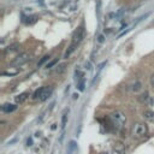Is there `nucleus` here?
I'll return each mask as SVG.
<instances>
[{
	"label": "nucleus",
	"mask_w": 154,
	"mask_h": 154,
	"mask_svg": "<svg viewBox=\"0 0 154 154\" xmlns=\"http://www.w3.org/2000/svg\"><path fill=\"white\" fill-rule=\"evenodd\" d=\"M49 58H51V57H49L48 54H46L45 57H42V59H41V60L39 61V64H37V65H39V66H41V65H43V64H45V63H46L47 60H49Z\"/></svg>",
	"instance_id": "15"
},
{
	"label": "nucleus",
	"mask_w": 154,
	"mask_h": 154,
	"mask_svg": "<svg viewBox=\"0 0 154 154\" xmlns=\"http://www.w3.org/2000/svg\"><path fill=\"white\" fill-rule=\"evenodd\" d=\"M28 96H29V93H22V94H18L16 98H15V100H16V102L17 104H22V102H24L27 99H28Z\"/></svg>",
	"instance_id": "11"
},
{
	"label": "nucleus",
	"mask_w": 154,
	"mask_h": 154,
	"mask_svg": "<svg viewBox=\"0 0 154 154\" xmlns=\"http://www.w3.org/2000/svg\"><path fill=\"white\" fill-rule=\"evenodd\" d=\"M1 110H3V112H5V113H11V112H13V111L17 110V106L13 105V104H4V105L1 106Z\"/></svg>",
	"instance_id": "8"
},
{
	"label": "nucleus",
	"mask_w": 154,
	"mask_h": 154,
	"mask_svg": "<svg viewBox=\"0 0 154 154\" xmlns=\"http://www.w3.org/2000/svg\"><path fill=\"white\" fill-rule=\"evenodd\" d=\"M149 83H150V86L154 88V73H152L150 77H149Z\"/></svg>",
	"instance_id": "20"
},
{
	"label": "nucleus",
	"mask_w": 154,
	"mask_h": 154,
	"mask_svg": "<svg viewBox=\"0 0 154 154\" xmlns=\"http://www.w3.org/2000/svg\"><path fill=\"white\" fill-rule=\"evenodd\" d=\"M57 61H58L57 59H55V60H52L51 63H48V64L46 65V67H47V69H51V67H53V66H54V65L57 64Z\"/></svg>",
	"instance_id": "19"
},
{
	"label": "nucleus",
	"mask_w": 154,
	"mask_h": 154,
	"mask_svg": "<svg viewBox=\"0 0 154 154\" xmlns=\"http://www.w3.org/2000/svg\"><path fill=\"white\" fill-rule=\"evenodd\" d=\"M148 134V126L143 122H137L131 128V136L135 138H141Z\"/></svg>",
	"instance_id": "1"
},
{
	"label": "nucleus",
	"mask_w": 154,
	"mask_h": 154,
	"mask_svg": "<svg viewBox=\"0 0 154 154\" xmlns=\"http://www.w3.org/2000/svg\"><path fill=\"white\" fill-rule=\"evenodd\" d=\"M150 99H152V96L149 95L148 92H144V93H142V94L138 96V101L142 102V104H146V105H148V102H149Z\"/></svg>",
	"instance_id": "9"
},
{
	"label": "nucleus",
	"mask_w": 154,
	"mask_h": 154,
	"mask_svg": "<svg viewBox=\"0 0 154 154\" xmlns=\"http://www.w3.org/2000/svg\"><path fill=\"white\" fill-rule=\"evenodd\" d=\"M42 90H43V87H41V88H39L35 93H34V95H33V99H40V95H41V93H42Z\"/></svg>",
	"instance_id": "14"
},
{
	"label": "nucleus",
	"mask_w": 154,
	"mask_h": 154,
	"mask_svg": "<svg viewBox=\"0 0 154 154\" xmlns=\"http://www.w3.org/2000/svg\"><path fill=\"white\" fill-rule=\"evenodd\" d=\"M78 89H80L81 92L84 90V81H83V80H81V81L78 82Z\"/></svg>",
	"instance_id": "18"
},
{
	"label": "nucleus",
	"mask_w": 154,
	"mask_h": 154,
	"mask_svg": "<svg viewBox=\"0 0 154 154\" xmlns=\"http://www.w3.org/2000/svg\"><path fill=\"white\" fill-rule=\"evenodd\" d=\"M83 37H84V30H83V28H80L78 30L76 31V34H75V37H73V43H75V45L80 43V42L83 40Z\"/></svg>",
	"instance_id": "5"
},
{
	"label": "nucleus",
	"mask_w": 154,
	"mask_h": 154,
	"mask_svg": "<svg viewBox=\"0 0 154 154\" xmlns=\"http://www.w3.org/2000/svg\"><path fill=\"white\" fill-rule=\"evenodd\" d=\"M142 116H143V118H144L146 120H149V122H154V111H150V110H146V111H143Z\"/></svg>",
	"instance_id": "10"
},
{
	"label": "nucleus",
	"mask_w": 154,
	"mask_h": 154,
	"mask_svg": "<svg viewBox=\"0 0 154 154\" xmlns=\"http://www.w3.org/2000/svg\"><path fill=\"white\" fill-rule=\"evenodd\" d=\"M18 73V71L16 70V71H12V72H10V71H4L3 72V76H16Z\"/></svg>",
	"instance_id": "16"
},
{
	"label": "nucleus",
	"mask_w": 154,
	"mask_h": 154,
	"mask_svg": "<svg viewBox=\"0 0 154 154\" xmlns=\"http://www.w3.org/2000/svg\"><path fill=\"white\" fill-rule=\"evenodd\" d=\"M104 40H105L104 35H99V37H98V41H99L100 43H102V42H104Z\"/></svg>",
	"instance_id": "21"
},
{
	"label": "nucleus",
	"mask_w": 154,
	"mask_h": 154,
	"mask_svg": "<svg viewBox=\"0 0 154 154\" xmlns=\"http://www.w3.org/2000/svg\"><path fill=\"white\" fill-rule=\"evenodd\" d=\"M129 90L131 93H138V92H141L142 90V83L140 81H135L134 83H131L129 86Z\"/></svg>",
	"instance_id": "6"
},
{
	"label": "nucleus",
	"mask_w": 154,
	"mask_h": 154,
	"mask_svg": "<svg viewBox=\"0 0 154 154\" xmlns=\"http://www.w3.org/2000/svg\"><path fill=\"white\" fill-rule=\"evenodd\" d=\"M52 93H53V88H52V87H43V90H42V93H41L39 100H40V101L47 100V99L52 95Z\"/></svg>",
	"instance_id": "4"
},
{
	"label": "nucleus",
	"mask_w": 154,
	"mask_h": 154,
	"mask_svg": "<svg viewBox=\"0 0 154 154\" xmlns=\"http://www.w3.org/2000/svg\"><path fill=\"white\" fill-rule=\"evenodd\" d=\"M73 99H75V100L78 99V94H73Z\"/></svg>",
	"instance_id": "22"
},
{
	"label": "nucleus",
	"mask_w": 154,
	"mask_h": 154,
	"mask_svg": "<svg viewBox=\"0 0 154 154\" xmlns=\"http://www.w3.org/2000/svg\"><path fill=\"white\" fill-rule=\"evenodd\" d=\"M75 46H76V45H75V43H72V45H71V46L69 47V49L66 51V53H65L64 58H69V57H70V54H71V53H72V52L75 51Z\"/></svg>",
	"instance_id": "12"
},
{
	"label": "nucleus",
	"mask_w": 154,
	"mask_h": 154,
	"mask_svg": "<svg viewBox=\"0 0 154 154\" xmlns=\"http://www.w3.org/2000/svg\"><path fill=\"white\" fill-rule=\"evenodd\" d=\"M102 154H108V153H102Z\"/></svg>",
	"instance_id": "23"
},
{
	"label": "nucleus",
	"mask_w": 154,
	"mask_h": 154,
	"mask_svg": "<svg viewBox=\"0 0 154 154\" xmlns=\"http://www.w3.org/2000/svg\"><path fill=\"white\" fill-rule=\"evenodd\" d=\"M77 143L76 141H70L69 146H67V150H66V154H77Z\"/></svg>",
	"instance_id": "7"
},
{
	"label": "nucleus",
	"mask_w": 154,
	"mask_h": 154,
	"mask_svg": "<svg viewBox=\"0 0 154 154\" xmlns=\"http://www.w3.org/2000/svg\"><path fill=\"white\" fill-rule=\"evenodd\" d=\"M66 122H67V114H64L61 118V128L64 129L66 126Z\"/></svg>",
	"instance_id": "17"
},
{
	"label": "nucleus",
	"mask_w": 154,
	"mask_h": 154,
	"mask_svg": "<svg viewBox=\"0 0 154 154\" xmlns=\"http://www.w3.org/2000/svg\"><path fill=\"white\" fill-rule=\"evenodd\" d=\"M29 58H30V55H29L28 53H21V54H18V55L13 59L12 64H13V65H17V66H21V65L25 64V63L29 60Z\"/></svg>",
	"instance_id": "3"
},
{
	"label": "nucleus",
	"mask_w": 154,
	"mask_h": 154,
	"mask_svg": "<svg viewBox=\"0 0 154 154\" xmlns=\"http://www.w3.org/2000/svg\"><path fill=\"white\" fill-rule=\"evenodd\" d=\"M114 149H116L117 152H119L120 154L124 153V146H123L122 143H116V144H114Z\"/></svg>",
	"instance_id": "13"
},
{
	"label": "nucleus",
	"mask_w": 154,
	"mask_h": 154,
	"mask_svg": "<svg viewBox=\"0 0 154 154\" xmlns=\"http://www.w3.org/2000/svg\"><path fill=\"white\" fill-rule=\"evenodd\" d=\"M111 120L116 128L120 129L126 123V117L122 111H114L111 113Z\"/></svg>",
	"instance_id": "2"
}]
</instances>
